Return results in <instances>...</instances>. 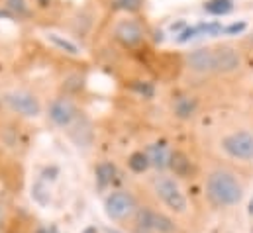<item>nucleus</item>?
<instances>
[{
	"label": "nucleus",
	"mask_w": 253,
	"mask_h": 233,
	"mask_svg": "<svg viewBox=\"0 0 253 233\" xmlns=\"http://www.w3.org/2000/svg\"><path fill=\"white\" fill-rule=\"evenodd\" d=\"M204 194L214 208H234L246 196V180L236 169L228 165H216L206 173Z\"/></svg>",
	"instance_id": "nucleus-1"
},
{
	"label": "nucleus",
	"mask_w": 253,
	"mask_h": 233,
	"mask_svg": "<svg viewBox=\"0 0 253 233\" xmlns=\"http://www.w3.org/2000/svg\"><path fill=\"white\" fill-rule=\"evenodd\" d=\"M216 149L234 163H253V125L252 123H230L216 135Z\"/></svg>",
	"instance_id": "nucleus-2"
},
{
	"label": "nucleus",
	"mask_w": 253,
	"mask_h": 233,
	"mask_svg": "<svg viewBox=\"0 0 253 233\" xmlns=\"http://www.w3.org/2000/svg\"><path fill=\"white\" fill-rule=\"evenodd\" d=\"M0 98H2L4 110L24 119H36L45 112L42 96L28 86H8L0 90Z\"/></svg>",
	"instance_id": "nucleus-3"
},
{
	"label": "nucleus",
	"mask_w": 253,
	"mask_h": 233,
	"mask_svg": "<svg viewBox=\"0 0 253 233\" xmlns=\"http://www.w3.org/2000/svg\"><path fill=\"white\" fill-rule=\"evenodd\" d=\"M151 190L157 196V200L173 214L183 216L189 212V198L175 175L157 173L155 176H151Z\"/></svg>",
	"instance_id": "nucleus-4"
},
{
	"label": "nucleus",
	"mask_w": 253,
	"mask_h": 233,
	"mask_svg": "<svg viewBox=\"0 0 253 233\" xmlns=\"http://www.w3.org/2000/svg\"><path fill=\"white\" fill-rule=\"evenodd\" d=\"M181 67L190 80H212L216 78V57L214 45H204L187 51L181 59Z\"/></svg>",
	"instance_id": "nucleus-5"
},
{
	"label": "nucleus",
	"mask_w": 253,
	"mask_h": 233,
	"mask_svg": "<svg viewBox=\"0 0 253 233\" xmlns=\"http://www.w3.org/2000/svg\"><path fill=\"white\" fill-rule=\"evenodd\" d=\"M214 57H216V78H232L246 69V51L242 45L234 41L216 43Z\"/></svg>",
	"instance_id": "nucleus-6"
},
{
	"label": "nucleus",
	"mask_w": 253,
	"mask_h": 233,
	"mask_svg": "<svg viewBox=\"0 0 253 233\" xmlns=\"http://www.w3.org/2000/svg\"><path fill=\"white\" fill-rule=\"evenodd\" d=\"M112 39L122 45L124 49H139L141 45L147 43V28L139 22V18L135 16H124L118 18L112 26Z\"/></svg>",
	"instance_id": "nucleus-7"
},
{
	"label": "nucleus",
	"mask_w": 253,
	"mask_h": 233,
	"mask_svg": "<svg viewBox=\"0 0 253 233\" xmlns=\"http://www.w3.org/2000/svg\"><path fill=\"white\" fill-rule=\"evenodd\" d=\"M45 116L59 129H73L83 119V112L69 94H59L53 96L45 106Z\"/></svg>",
	"instance_id": "nucleus-8"
},
{
	"label": "nucleus",
	"mask_w": 253,
	"mask_h": 233,
	"mask_svg": "<svg viewBox=\"0 0 253 233\" xmlns=\"http://www.w3.org/2000/svg\"><path fill=\"white\" fill-rule=\"evenodd\" d=\"M40 38H42V41L47 47H51L53 51L61 53L63 57H69V59L84 57V47L81 45V41H77L73 36L65 34L61 30L43 28V30H40Z\"/></svg>",
	"instance_id": "nucleus-9"
},
{
	"label": "nucleus",
	"mask_w": 253,
	"mask_h": 233,
	"mask_svg": "<svg viewBox=\"0 0 253 233\" xmlns=\"http://www.w3.org/2000/svg\"><path fill=\"white\" fill-rule=\"evenodd\" d=\"M137 210H139L137 200L129 190H114L104 200V212L114 222H122L135 216Z\"/></svg>",
	"instance_id": "nucleus-10"
},
{
	"label": "nucleus",
	"mask_w": 253,
	"mask_h": 233,
	"mask_svg": "<svg viewBox=\"0 0 253 233\" xmlns=\"http://www.w3.org/2000/svg\"><path fill=\"white\" fill-rule=\"evenodd\" d=\"M135 220H137V226L139 230L147 233H175L177 232V226L175 222L163 214V212H157L153 208H139L137 214H135Z\"/></svg>",
	"instance_id": "nucleus-11"
},
{
	"label": "nucleus",
	"mask_w": 253,
	"mask_h": 233,
	"mask_svg": "<svg viewBox=\"0 0 253 233\" xmlns=\"http://www.w3.org/2000/svg\"><path fill=\"white\" fill-rule=\"evenodd\" d=\"M104 6L116 14L135 16L145 8V0H104Z\"/></svg>",
	"instance_id": "nucleus-12"
},
{
	"label": "nucleus",
	"mask_w": 253,
	"mask_h": 233,
	"mask_svg": "<svg viewBox=\"0 0 253 233\" xmlns=\"http://www.w3.org/2000/svg\"><path fill=\"white\" fill-rule=\"evenodd\" d=\"M145 155H147V159H149V165H153L155 169L163 171V169H167V167L171 165V155H173V153H169V149H167L165 143H153V145L147 149Z\"/></svg>",
	"instance_id": "nucleus-13"
},
{
	"label": "nucleus",
	"mask_w": 253,
	"mask_h": 233,
	"mask_svg": "<svg viewBox=\"0 0 253 233\" xmlns=\"http://www.w3.org/2000/svg\"><path fill=\"white\" fill-rule=\"evenodd\" d=\"M169 167L173 169L175 176H185L190 169V161L187 159V155H185V153L175 151V153L171 155V165H169Z\"/></svg>",
	"instance_id": "nucleus-14"
},
{
	"label": "nucleus",
	"mask_w": 253,
	"mask_h": 233,
	"mask_svg": "<svg viewBox=\"0 0 253 233\" xmlns=\"http://www.w3.org/2000/svg\"><path fill=\"white\" fill-rule=\"evenodd\" d=\"M196 112V102L189 98H177L175 102V116L181 119H190Z\"/></svg>",
	"instance_id": "nucleus-15"
},
{
	"label": "nucleus",
	"mask_w": 253,
	"mask_h": 233,
	"mask_svg": "<svg viewBox=\"0 0 253 233\" xmlns=\"http://www.w3.org/2000/svg\"><path fill=\"white\" fill-rule=\"evenodd\" d=\"M127 163H129V169L133 173H145L147 167H149V159H147L145 153H133Z\"/></svg>",
	"instance_id": "nucleus-16"
},
{
	"label": "nucleus",
	"mask_w": 253,
	"mask_h": 233,
	"mask_svg": "<svg viewBox=\"0 0 253 233\" xmlns=\"http://www.w3.org/2000/svg\"><path fill=\"white\" fill-rule=\"evenodd\" d=\"M96 175H98L102 184H106V182H110V180L114 178L116 169H114V165H110V163H102V165L96 167Z\"/></svg>",
	"instance_id": "nucleus-17"
},
{
	"label": "nucleus",
	"mask_w": 253,
	"mask_h": 233,
	"mask_svg": "<svg viewBox=\"0 0 253 233\" xmlns=\"http://www.w3.org/2000/svg\"><path fill=\"white\" fill-rule=\"evenodd\" d=\"M6 6L18 14H26L28 12V2L26 0H6Z\"/></svg>",
	"instance_id": "nucleus-18"
},
{
	"label": "nucleus",
	"mask_w": 253,
	"mask_h": 233,
	"mask_svg": "<svg viewBox=\"0 0 253 233\" xmlns=\"http://www.w3.org/2000/svg\"><path fill=\"white\" fill-rule=\"evenodd\" d=\"M2 224H4V204L0 202V232H2Z\"/></svg>",
	"instance_id": "nucleus-19"
},
{
	"label": "nucleus",
	"mask_w": 253,
	"mask_h": 233,
	"mask_svg": "<svg viewBox=\"0 0 253 233\" xmlns=\"http://www.w3.org/2000/svg\"><path fill=\"white\" fill-rule=\"evenodd\" d=\"M246 45H250V47H253V30H252V34L246 38Z\"/></svg>",
	"instance_id": "nucleus-20"
},
{
	"label": "nucleus",
	"mask_w": 253,
	"mask_h": 233,
	"mask_svg": "<svg viewBox=\"0 0 253 233\" xmlns=\"http://www.w3.org/2000/svg\"><path fill=\"white\" fill-rule=\"evenodd\" d=\"M2 110H4V104H2V98H0V114H2Z\"/></svg>",
	"instance_id": "nucleus-21"
},
{
	"label": "nucleus",
	"mask_w": 253,
	"mask_h": 233,
	"mask_svg": "<svg viewBox=\"0 0 253 233\" xmlns=\"http://www.w3.org/2000/svg\"><path fill=\"white\" fill-rule=\"evenodd\" d=\"M12 233H18V232H12Z\"/></svg>",
	"instance_id": "nucleus-22"
}]
</instances>
